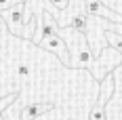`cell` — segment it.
I'll return each mask as SVG.
<instances>
[{"label": "cell", "instance_id": "1", "mask_svg": "<svg viewBox=\"0 0 122 120\" xmlns=\"http://www.w3.org/2000/svg\"><path fill=\"white\" fill-rule=\"evenodd\" d=\"M114 76H105L103 78V82H101V95H99V101L93 105V110H91V120H107L105 118V103H107V99L112 97V93H114Z\"/></svg>", "mask_w": 122, "mask_h": 120}, {"label": "cell", "instance_id": "11", "mask_svg": "<svg viewBox=\"0 0 122 120\" xmlns=\"http://www.w3.org/2000/svg\"><path fill=\"white\" fill-rule=\"evenodd\" d=\"M49 2L55 6V9H59V11L67 9V4H70V0H49Z\"/></svg>", "mask_w": 122, "mask_h": 120}, {"label": "cell", "instance_id": "4", "mask_svg": "<svg viewBox=\"0 0 122 120\" xmlns=\"http://www.w3.org/2000/svg\"><path fill=\"white\" fill-rule=\"evenodd\" d=\"M40 47L51 51V53H55L57 57H59L63 63H70V55H67V47H65V40L59 36V34H55V36L46 38V40H42L40 42Z\"/></svg>", "mask_w": 122, "mask_h": 120}, {"label": "cell", "instance_id": "7", "mask_svg": "<svg viewBox=\"0 0 122 120\" xmlns=\"http://www.w3.org/2000/svg\"><path fill=\"white\" fill-rule=\"evenodd\" d=\"M95 61H93V53H91V48H88V42H86V38L80 40V44H78V57L70 63V65H76V68H91Z\"/></svg>", "mask_w": 122, "mask_h": 120}, {"label": "cell", "instance_id": "2", "mask_svg": "<svg viewBox=\"0 0 122 120\" xmlns=\"http://www.w3.org/2000/svg\"><path fill=\"white\" fill-rule=\"evenodd\" d=\"M84 13L86 15H95V17H105L107 21H114V23H122V15L107 9L101 0H84Z\"/></svg>", "mask_w": 122, "mask_h": 120}, {"label": "cell", "instance_id": "12", "mask_svg": "<svg viewBox=\"0 0 122 120\" xmlns=\"http://www.w3.org/2000/svg\"><path fill=\"white\" fill-rule=\"evenodd\" d=\"M11 9V0H0V13L9 11Z\"/></svg>", "mask_w": 122, "mask_h": 120}, {"label": "cell", "instance_id": "3", "mask_svg": "<svg viewBox=\"0 0 122 120\" xmlns=\"http://www.w3.org/2000/svg\"><path fill=\"white\" fill-rule=\"evenodd\" d=\"M23 2H17V4H13L9 11L2 13V17L6 19V25H9V30H11L13 34H17V36H21L23 34Z\"/></svg>", "mask_w": 122, "mask_h": 120}, {"label": "cell", "instance_id": "9", "mask_svg": "<svg viewBox=\"0 0 122 120\" xmlns=\"http://www.w3.org/2000/svg\"><path fill=\"white\" fill-rule=\"evenodd\" d=\"M105 40H107V44H110L114 51H118L122 55V36L120 34H114L112 30H105Z\"/></svg>", "mask_w": 122, "mask_h": 120}, {"label": "cell", "instance_id": "6", "mask_svg": "<svg viewBox=\"0 0 122 120\" xmlns=\"http://www.w3.org/2000/svg\"><path fill=\"white\" fill-rule=\"evenodd\" d=\"M40 15H42V25H40V32L32 36V42L34 44H40L42 40H46V38L57 34V23L53 21V17H51L49 13H44V11L40 13Z\"/></svg>", "mask_w": 122, "mask_h": 120}, {"label": "cell", "instance_id": "5", "mask_svg": "<svg viewBox=\"0 0 122 120\" xmlns=\"http://www.w3.org/2000/svg\"><path fill=\"white\" fill-rule=\"evenodd\" d=\"M55 108L51 101H32V103H27L23 110H21V116L19 120H36L38 116H42V114H46L51 110Z\"/></svg>", "mask_w": 122, "mask_h": 120}, {"label": "cell", "instance_id": "8", "mask_svg": "<svg viewBox=\"0 0 122 120\" xmlns=\"http://www.w3.org/2000/svg\"><path fill=\"white\" fill-rule=\"evenodd\" d=\"M70 27L74 32H78V34L84 36L86 30H88V17H86V13H76L72 17V21H70Z\"/></svg>", "mask_w": 122, "mask_h": 120}, {"label": "cell", "instance_id": "10", "mask_svg": "<svg viewBox=\"0 0 122 120\" xmlns=\"http://www.w3.org/2000/svg\"><path fill=\"white\" fill-rule=\"evenodd\" d=\"M17 74H19L21 78H27V76H30V65H27V63H19V68H17Z\"/></svg>", "mask_w": 122, "mask_h": 120}]
</instances>
